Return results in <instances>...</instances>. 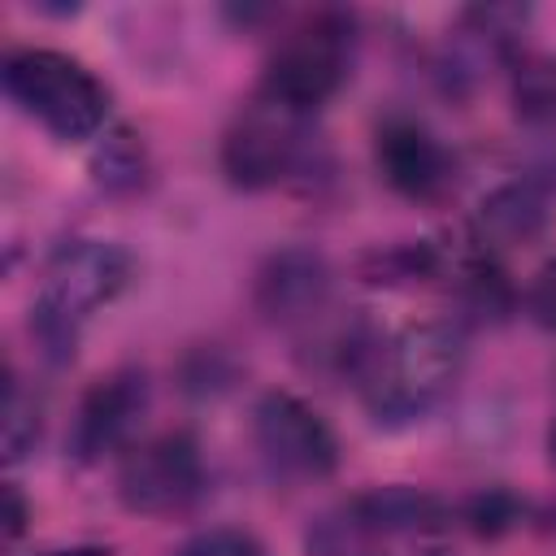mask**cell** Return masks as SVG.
<instances>
[{
	"instance_id": "7",
	"label": "cell",
	"mask_w": 556,
	"mask_h": 556,
	"mask_svg": "<svg viewBox=\"0 0 556 556\" xmlns=\"http://www.w3.org/2000/svg\"><path fill=\"white\" fill-rule=\"evenodd\" d=\"M252 439L269 473L291 482L330 478L339 465V439L326 417L291 391H265L252 413Z\"/></svg>"
},
{
	"instance_id": "23",
	"label": "cell",
	"mask_w": 556,
	"mask_h": 556,
	"mask_svg": "<svg viewBox=\"0 0 556 556\" xmlns=\"http://www.w3.org/2000/svg\"><path fill=\"white\" fill-rule=\"evenodd\" d=\"M547 456H552V465H556V421H552V430H547Z\"/></svg>"
},
{
	"instance_id": "5",
	"label": "cell",
	"mask_w": 556,
	"mask_h": 556,
	"mask_svg": "<svg viewBox=\"0 0 556 556\" xmlns=\"http://www.w3.org/2000/svg\"><path fill=\"white\" fill-rule=\"evenodd\" d=\"M304 152L308 113L261 91L235 113V122L222 135V174L239 191H269L304 165Z\"/></svg>"
},
{
	"instance_id": "12",
	"label": "cell",
	"mask_w": 556,
	"mask_h": 556,
	"mask_svg": "<svg viewBox=\"0 0 556 556\" xmlns=\"http://www.w3.org/2000/svg\"><path fill=\"white\" fill-rule=\"evenodd\" d=\"M339 539H400V534H430L452 521V508L421 491V486H369L352 495L339 513Z\"/></svg>"
},
{
	"instance_id": "20",
	"label": "cell",
	"mask_w": 556,
	"mask_h": 556,
	"mask_svg": "<svg viewBox=\"0 0 556 556\" xmlns=\"http://www.w3.org/2000/svg\"><path fill=\"white\" fill-rule=\"evenodd\" d=\"M526 313H530L543 330H556V261H547V265L534 274V282H530V291H526Z\"/></svg>"
},
{
	"instance_id": "9",
	"label": "cell",
	"mask_w": 556,
	"mask_h": 556,
	"mask_svg": "<svg viewBox=\"0 0 556 556\" xmlns=\"http://www.w3.org/2000/svg\"><path fill=\"white\" fill-rule=\"evenodd\" d=\"M374 165L395 195L417 204H434L456 187V156L417 117H387L378 126Z\"/></svg>"
},
{
	"instance_id": "6",
	"label": "cell",
	"mask_w": 556,
	"mask_h": 556,
	"mask_svg": "<svg viewBox=\"0 0 556 556\" xmlns=\"http://www.w3.org/2000/svg\"><path fill=\"white\" fill-rule=\"evenodd\" d=\"M204 491V456L187 430L135 443L117 465V500L139 517H174Z\"/></svg>"
},
{
	"instance_id": "11",
	"label": "cell",
	"mask_w": 556,
	"mask_h": 556,
	"mask_svg": "<svg viewBox=\"0 0 556 556\" xmlns=\"http://www.w3.org/2000/svg\"><path fill=\"white\" fill-rule=\"evenodd\" d=\"M256 308L274 326H300L313 321L330 300V265L317 248H282L256 269Z\"/></svg>"
},
{
	"instance_id": "21",
	"label": "cell",
	"mask_w": 556,
	"mask_h": 556,
	"mask_svg": "<svg viewBox=\"0 0 556 556\" xmlns=\"http://www.w3.org/2000/svg\"><path fill=\"white\" fill-rule=\"evenodd\" d=\"M26 530V500L17 491V482H4V539L13 543Z\"/></svg>"
},
{
	"instance_id": "14",
	"label": "cell",
	"mask_w": 556,
	"mask_h": 556,
	"mask_svg": "<svg viewBox=\"0 0 556 556\" xmlns=\"http://www.w3.org/2000/svg\"><path fill=\"white\" fill-rule=\"evenodd\" d=\"M508 91L521 122L552 126L556 122V52L521 48L508 61Z\"/></svg>"
},
{
	"instance_id": "22",
	"label": "cell",
	"mask_w": 556,
	"mask_h": 556,
	"mask_svg": "<svg viewBox=\"0 0 556 556\" xmlns=\"http://www.w3.org/2000/svg\"><path fill=\"white\" fill-rule=\"evenodd\" d=\"M39 556H109V547L87 543V547H61V552H39Z\"/></svg>"
},
{
	"instance_id": "8",
	"label": "cell",
	"mask_w": 556,
	"mask_h": 556,
	"mask_svg": "<svg viewBox=\"0 0 556 556\" xmlns=\"http://www.w3.org/2000/svg\"><path fill=\"white\" fill-rule=\"evenodd\" d=\"M152 404V387L143 369H113L91 382V391L78 404L70 452L83 465H96L113 452H130L135 430L143 426V413Z\"/></svg>"
},
{
	"instance_id": "2",
	"label": "cell",
	"mask_w": 556,
	"mask_h": 556,
	"mask_svg": "<svg viewBox=\"0 0 556 556\" xmlns=\"http://www.w3.org/2000/svg\"><path fill=\"white\" fill-rule=\"evenodd\" d=\"M465 369V339L447 321H421L382 339L378 361L369 365L361 391L378 421L404 426L426 417L460 378Z\"/></svg>"
},
{
	"instance_id": "13",
	"label": "cell",
	"mask_w": 556,
	"mask_h": 556,
	"mask_svg": "<svg viewBox=\"0 0 556 556\" xmlns=\"http://www.w3.org/2000/svg\"><path fill=\"white\" fill-rule=\"evenodd\" d=\"M547 217H552V204L539 182H530V178L500 182L473 213V243L482 256L526 248L547 230Z\"/></svg>"
},
{
	"instance_id": "4",
	"label": "cell",
	"mask_w": 556,
	"mask_h": 556,
	"mask_svg": "<svg viewBox=\"0 0 556 556\" xmlns=\"http://www.w3.org/2000/svg\"><path fill=\"white\" fill-rule=\"evenodd\" d=\"M348 65H352V17L339 9H321L278 39L261 91L313 117V109H321L343 87Z\"/></svg>"
},
{
	"instance_id": "1",
	"label": "cell",
	"mask_w": 556,
	"mask_h": 556,
	"mask_svg": "<svg viewBox=\"0 0 556 556\" xmlns=\"http://www.w3.org/2000/svg\"><path fill=\"white\" fill-rule=\"evenodd\" d=\"M130 274H135L130 252L109 239L61 243L48 256V265L39 274L35 304H30V334L43 348V356L56 365L74 361L78 330L126 291Z\"/></svg>"
},
{
	"instance_id": "15",
	"label": "cell",
	"mask_w": 556,
	"mask_h": 556,
	"mask_svg": "<svg viewBox=\"0 0 556 556\" xmlns=\"http://www.w3.org/2000/svg\"><path fill=\"white\" fill-rule=\"evenodd\" d=\"M91 174L109 195H135L148 182L143 143L130 130H109L91 156Z\"/></svg>"
},
{
	"instance_id": "16",
	"label": "cell",
	"mask_w": 556,
	"mask_h": 556,
	"mask_svg": "<svg viewBox=\"0 0 556 556\" xmlns=\"http://www.w3.org/2000/svg\"><path fill=\"white\" fill-rule=\"evenodd\" d=\"M4 460L17 465L22 456L35 452L39 434H43V408L39 400L17 382L13 369H4Z\"/></svg>"
},
{
	"instance_id": "24",
	"label": "cell",
	"mask_w": 556,
	"mask_h": 556,
	"mask_svg": "<svg viewBox=\"0 0 556 556\" xmlns=\"http://www.w3.org/2000/svg\"><path fill=\"white\" fill-rule=\"evenodd\" d=\"M430 556H443V552H430Z\"/></svg>"
},
{
	"instance_id": "10",
	"label": "cell",
	"mask_w": 556,
	"mask_h": 556,
	"mask_svg": "<svg viewBox=\"0 0 556 556\" xmlns=\"http://www.w3.org/2000/svg\"><path fill=\"white\" fill-rule=\"evenodd\" d=\"M526 22H530L526 4H478V9H465L460 22L447 30V48H443V61H439L447 87L465 91L491 65H508L521 52Z\"/></svg>"
},
{
	"instance_id": "3",
	"label": "cell",
	"mask_w": 556,
	"mask_h": 556,
	"mask_svg": "<svg viewBox=\"0 0 556 556\" xmlns=\"http://www.w3.org/2000/svg\"><path fill=\"white\" fill-rule=\"evenodd\" d=\"M0 78L4 96L61 143L91 139L109 122V87L56 48H13Z\"/></svg>"
},
{
	"instance_id": "17",
	"label": "cell",
	"mask_w": 556,
	"mask_h": 556,
	"mask_svg": "<svg viewBox=\"0 0 556 556\" xmlns=\"http://www.w3.org/2000/svg\"><path fill=\"white\" fill-rule=\"evenodd\" d=\"M439 269V256L426 243H400L387 252H369L365 256V282H382V287H404V282H421Z\"/></svg>"
},
{
	"instance_id": "18",
	"label": "cell",
	"mask_w": 556,
	"mask_h": 556,
	"mask_svg": "<svg viewBox=\"0 0 556 556\" xmlns=\"http://www.w3.org/2000/svg\"><path fill=\"white\" fill-rule=\"evenodd\" d=\"M526 517V504L513 495V491H478L469 504H465V521L473 534H486V539H500L508 534L517 521Z\"/></svg>"
},
{
	"instance_id": "19",
	"label": "cell",
	"mask_w": 556,
	"mask_h": 556,
	"mask_svg": "<svg viewBox=\"0 0 556 556\" xmlns=\"http://www.w3.org/2000/svg\"><path fill=\"white\" fill-rule=\"evenodd\" d=\"M174 556H265V547L248 534V530H230V526H217V530H204L195 539H187Z\"/></svg>"
}]
</instances>
